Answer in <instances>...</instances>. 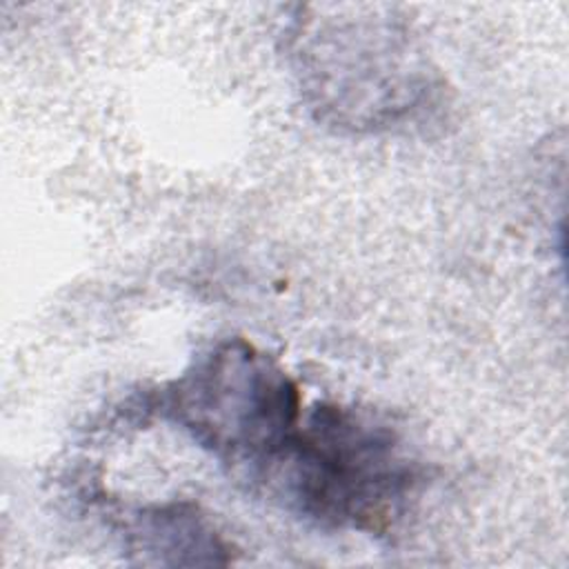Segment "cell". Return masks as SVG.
Instances as JSON below:
<instances>
[{
	"label": "cell",
	"instance_id": "2",
	"mask_svg": "<svg viewBox=\"0 0 569 569\" xmlns=\"http://www.w3.org/2000/svg\"><path fill=\"white\" fill-rule=\"evenodd\" d=\"M287 505L336 529L387 533L418 485V465L385 420L369 411L320 402L269 465Z\"/></svg>",
	"mask_w": 569,
	"mask_h": 569
},
{
	"label": "cell",
	"instance_id": "3",
	"mask_svg": "<svg viewBox=\"0 0 569 569\" xmlns=\"http://www.w3.org/2000/svg\"><path fill=\"white\" fill-rule=\"evenodd\" d=\"M160 409L218 460L262 476L298 429L302 396L278 360L236 336L169 382Z\"/></svg>",
	"mask_w": 569,
	"mask_h": 569
},
{
	"label": "cell",
	"instance_id": "4",
	"mask_svg": "<svg viewBox=\"0 0 569 569\" xmlns=\"http://www.w3.org/2000/svg\"><path fill=\"white\" fill-rule=\"evenodd\" d=\"M124 551L138 565L216 567L231 562V545L198 505H144L122 522Z\"/></svg>",
	"mask_w": 569,
	"mask_h": 569
},
{
	"label": "cell",
	"instance_id": "1",
	"mask_svg": "<svg viewBox=\"0 0 569 569\" xmlns=\"http://www.w3.org/2000/svg\"><path fill=\"white\" fill-rule=\"evenodd\" d=\"M287 53L307 109L338 131L391 129L436 91L411 24L387 4H305Z\"/></svg>",
	"mask_w": 569,
	"mask_h": 569
}]
</instances>
